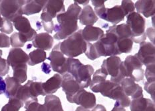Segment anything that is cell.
Returning <instances> with one entry per match:
<instances>
[{"instance_id":"obj_1","label":"cell","mask_w":155,"mask_h":111,"mask_svg":"<svg viewBox=\"0 0 155 111\" xmlns=\"http://www.w3.org/2000/svg\"><path fill=\"white\" fill-rule=\"evenodd\" d=\"M81 10L79 5L74 3L69 6L67 11L57 15L56 17L59 24L54 26L55 34L53 38L57 40H65L78 31L77 21Z\"/></svg>"},{"instance_id":"obj_27","label":"cell","mask_w":155,"mask_h":111,"mask_svg":"<svg viewBox=\"0 0 155 111\" xmlns=\"http://www.w3.org/2000/svg\"><path fill=\"white\" fill-rule=\"evenodd\" d=\"M93 79H91V82L90 84V89L93 93H96L97 89L101 84L107 80V74L102 72V70L99 69L94 72L93 74Z\"/></svg>"},{"instance_id":"obj_30","label":"cell","mask_w":155,"mask_h":111,"mask_svg":"<svg viewBox=\"0 0 155 111\" xmlns=\"http://www.w3.org/2000/svg\"><path fill=\"white\" fill-rule=\"evenodd\" d=\"M133 42L130 38L121 39L117 40L116 46L118 52L121 54L123 53L129 54L132 51Z\"/></svg>"},{"instance_id":"obj_15","label":"cell","mask_w":155,"mask_h":111,"mask_svg":"<svg viewBox=\"0 0 155 111\" xmlns=\"http://www.w3.org/2000/svg\"><path fill=\"white\" fill-rule=\"evenodd\" d=\"M120 85L122 87L124 93L128 97H131V99H137L143 96V88L139 84L137 83L132 79L126 77L122 82Z\"/></svg>"},{"instance_id":"obj_28","label":"cell","mask_w":155,"mask_h":111,"mask_svg":"<svg viewBox=\"0 0 155 111\" xmlns=\"http://www.w3.org/2000/svg\"><path fill=\"white\" fill-rule=\"evenodd\" d=\"M29 61L28 64L33 66L42 63L47 59V54L44 50L36 49L29 54Z\"/></svg>"},{"instance_id":"obj_50","label":"cell","mask_w":155,"mask_h":111,"mask_svg":"<svg viewBox=\"0 0 155 111\" xmlns=\"http://www.w3.org/2000/svg\"><path fill=\"white\" fill-rule=\"evenodd\" d=\"M75 111H91V110L89 109H87L83 108V107H82V106H79L76 109Z\"/></svg>"},{"instance_id":"obj_48","label":"cell","mask_w":155,"mask_h":111,"mask_svg":"<svg viewBox=\"0 0 155 111\" xmlns=\"http://www.w3.org/2000/svg\"><path fill=\"white\" fill-rule=\"evenodd\" d=\"M111 111H127L126 109L124 108V107L121 106L119 105H117V104H114V106L113 107V109H112Z\"/></svg>"},{"instance_id":"obj_29","label":"cell","mask_w":155,"mask_h":111,"mask_svg":"<svg viewBox=\"0 0 155 111\" xmlns=\"http://www.w3.org/2000/svg\"><path fill=\"white\" fill-rule=\"evenodd\" d=\"M109 28L114 32V34L118 37V40L121 39L131 38V32L129 26L127 24H120L113 25L109 26Z\"/></svg>"},{"instance_id":"obj_36","label":"cell","mask_w":155,"mask_h":111,"mask_svg":"<svg viewBox=\"0 0 155 111\" xmlns=\"http://www.w3.org/2000/svg\"><path fill=\"white\" fill-rule=\"evenodd\" d=\"M120 7L124 12V16H127L130 13L134 12V10H135L134 3L130 0H123L122 1Z\"/></svg>"},{"instance_id":"obj_39","label":"cell","mask_w":155,"mask_h":111,"mask_svg":"<svg viewBox=\"0 0 155 111\" xmlns=\"http://www.w3.org/2000/svg\"><path fill=\"white\" fill-rule=\"evenodd\" d=\"M9 71V65L7 60L0 56V76L3 77L8 73Z\"/></svg>"},{"instance_id":"obj_22","label":"cell","mask_w":155,"mask_h":111,"mask_svg":"<svg viewBox=\"0 0 155 111\" xmlns=\"http://www.w3.org/2000/svg\"><path fill=\"white\" fill-rule=\"evenodd\" d=\"M104 35L103 29L94 26H86L82 30V36L86 42L99 41Z\"/></svg>"},{"instance_id":"obj_31","label":"cell","mask_w":155,"mask_h":111,"mask_svg":"<svg viewBox=\"0 0 155 111\" xmlns=\"http://www.w3.org/2000/svg\"><path fill=\"white\" fill-rule=\"evenodd\" d=\"M149 99L144 98L143 95L139 98L134 99L130 100V111H144L147 107Z\"/></svg>"},{"instance_id":"obj_5","label":"cell","mask_w":155,"mask_h":111,"mask_svg":"<svg viewBox=\"0 0 155 111\" xmlns=\"http://www.w3.org/2000/svg\"><path fill=\"white\" fill-rule=\"evenodd\" d=\"M41 85L42 82L29 80L24 85L20 87L15 98L21 100L23 104L30 100H38V96H45Z\"/></svg>"},{"instance_id":"obj_24","label":"cell","mask_w":155,"mask_h":111,"mask_svg":"<svg viewBox=\"0 0 155 111\" xmlns=\"http://www.w3.org/2000/svg\"><path fill=\"white\" fill-rule=\"evenodd\" d=\"M47 1H39V0H29L25 1V4L22 8L23 15H31L39 13L42 11Z\"/></svg>"},{"instance_id":"obj_17","label":"cell","mask_w":155,"mask_h":111,"mask_svg":"<svg viewBox=\"0 0 155 111\" xmlns=\"http://www.w3.org/2000/svg\"><path fill=\"white\" fill-rule=\"evenodd\" d=\"M124 14L120 5H115L111 8H106L101 19L117 25L124 19Z\"/></svg>"},{"instance_id":"obj_33","label":"cell","mask_w":155,"mask_h":111,"mask_svg":"<svg viewBox=\"0 0 155 111\" xmlns=\"http://www.w3.org/2000/svg\"><path fill=\"white\" fill-rule=\"evenodd\" d=\"M10 45L13 48H20L28 42L26 37L19 32H14L9 37Z\"/></svg>"},{"instance_id":"obj_7","label":"cell","mask_w":155,"mask_h":111,"mask_svg":"<svg viewBox=\"0 0 155 111\" xmlns=\"http://www.w3.org/2000/svg\"><path fill=\"white\" fill-rule=\"evenodd\" d=\"M127 77L132 79L135 82H139L144 78V70L143 64L134 56H129L123 62Z\"/></svg>"},{"instance_id":"obj_2","label":"cell","mask_w":155,"mask_h":111,"mask_svg":"<svg viewBox=\"0 0 155 111\" xmlns=\"http://www.w3.org/2000/svg\"><path fill=\"white\" fill-rule=\"evenodd\" d=\"M67 73H70L82 88L90 86L94 68L90 64L84 65L78 59L67 58Z\"/></svg>"},{"instance_id":"obj_19","label":"cell","mask_w":155,"mask_h":111,"mask_svg":"<svg viewBox=\"0 0 155 111\" xmlns=\"http://www.w3.org/2000/svg\"><path fill=\"white\" fill-rule=\"evenodd\" d=\"M53 42V38L51 35L47 32H41L37 34L34 40H33L32 45L36 48L45 51L52 48Z\"/></svg>"},{"instance_id":"obj_21","label":"cell","mask_w":155,"mask_h":111,"mask_svg":"<svg viewBox=\"0 0 155 111\" xmlns=\"http://www.w3.org/2000/svg\"><path fill=\"white\" fill-rule=\"evenodd\" d=\"M137 13L143 14L146 18L150 17L155 13V1L154 0H140L134 4Z\"/></svg>"},{"instance_id":"obj_52","label":"cell","mask_w":155,"mask_h":111,"mask_svg":"<svg viewBox=\"0 0 155 111\" xmlns=\"http://www.w3.org/2000/svg\"><path fill=\"white\" fill-rule=\"evenodd\" d=\"M0 3H1V1H0Z\"/></svg>"},{"instance_id":"obj_23","label":"cell","mask_w":155,"mask_h":111,"mask_svg":"<svg viewBox=\"0 0 155 111\" xmlns=\"http://www.w3.org/2000/svg\"><path fill=\"white\" fill-rule=\"evenodd\" d=\"M98 19L99 17L96 15L92 7L89 5L84 7L79 16L81 24L85 26H93Z\"/></svg>"},{"instance_id":"obj_20","label":"cell","mask_w":155,"mask_h":111,"mask_svg":"<svg viewBox=\"0 0 155 111\" xmlns=\"http://www.w3.org/2000/svg\"><path fill=\"white\" fill-rule=\"evenodd\" d=\"M62 76L55 73L45 82L42 83V89L45 96L53 95L61 87Z\"/></svg>"},{"instance_id":"obj_35","label":"cell","mask_w":155,"mask_h":111,"mask_svg":"<svg viewBox=\"0 0 155 111\" xmlns=\"http://www.w3.org/2000/svg\"><path fill=\"white\" fill-rule=\"evenodd\" d=\"M25 111H47L44 105L39 104L38 100H30L24 104Z\"/></svg>"},{"instance_id":"obj_11","label":"cell","mask_w":155,"mask_h":111,"mask_svg":"<svg viewBox=\"0 0 155 111\" xmlns=\"http://www.w3.org/2000/svg\"><path fill=\"white\" fill-rule=\"evenodd\" d=\"M61 87L66 95L67 100L71 103H73L74 96L79 91L83 89L76 82L75 78L69 73H66L62 76V82Z\"/></svg>"},{"instance_id":"obj_43","label":"cell","mask_w":155,"mask_h":111,"mask_svg":"<svg viewBox=\"0 0 155 111\" xmlns=\"http://www.w3.org/2000/svg\"><path fill=\"white\" fill-rule=\"evenodd\" d=\"M147 37H149V39L152 42V44L154 45V28H149L145 31Z\"/></svg>"},{"instance_id":"obj_6","label":"cell","mask_w":155,"mask_h":111,"mask_svg":"<svg viewBox=\"0 0 155 111\" xmlns=\"http://www.w3.org/2000/svg\"><path fill=\"white\" fill-rule=\"evenodd\" d=\"M25 1L21 0H3L0 3L1 15L8 21L13 22L19 17L23 16L22 8Z\"/></svg>"},{"instance_id":"obj_42","label":"cell","mask_w":155,"mask_h":111,"mask_svg":"<svg viewBox=\"0 0 155 111\" xmlns=\"http://www.w3.org/2000/svg\"><path fill=\"white\" fill-rule=\"evenodd\" d=\"M42 23V26L44 28V30L47 32V33L48 34H51V33L53 32V29H54V23L53 21L49 22V23Z\"/></svg>"},{"instance_id":"obj_41","label":"cell","mask_w":155,"mask_h":111,"mask_svg":"<svg viewBox=\"0 0 155 111\" xmlns=\"http://www.w3.org/2000/svg\"><path fill=\"white\" fill-rule=\"evenodd\" d=\"M9 37L3 33H0V48H9Z\"/></svg>"},{"instance_id":"obj_16","label":"cell","mask_w":155,"mask_h":111,"mask_svg":"<svg viewBox=\"0 0 155 111\" xmlns=\"http://www.w3.org/2000/svg\"><path fill=\"white\" fill-rule=\"evenodd\" d=\"M122 62L119 56H110L103 61L101 69L107 76H110V78L115 77Z\"/></svg>"},{"instance_id":"obj_46","label":"cell","mask_w":155,"mask_h":111,"mask_svg":"<svg viewBox=\"0 0 155 111\" xmlns=\"http://www.w3.org/2000/svg\"><path fill=\"white\" fill-rule=\"evenodd\" d=\"M144 111H155V106H154V102L152 101L151 99H149L148 101V105L147 109Z\"/></svg>"},{"instance_id":"obj_12","label":"cell","mask_w":155,"mask_h":111,"mask_svg":"<svg viewBox=\"0 0 155 111\" xmlns=\"http://www.w3.org/2000/svg\"><path fill=\"white\" fill-rule=\"evenodd\" d=\"M13 23L15 29L26 37L28 42L34 40L37 35V32L31 27L28 19L23 16L19 17L13 21Z\"/></svg>"},{"instance_id":"obj_18","label":"cell","mask_w":155,"mask_h":111,"mask_svg":"<svg viewBox=\"0 0 155 111\" xmlns=\"http://www.w3.org/2000/svg\"><path fill=\"white\" fill-rule=\"evenodd\" d=\"M108 98L115 100V103L121 106L126 108L129 107L130 104V99L128 97L120 85H117L110 91Z\"/></svg>"},{"instance_id":"obj_13","label":"cell","mask_w":155,"mask_h":111,"mask_svg":"<svg viewBox=\"0 0 155 111\" xmlns=\"http://www.w3.org/2000/svg\"><path fill=\"white\" fill-rule=\"evenodd\" d=\"M73 103L90 110L93 109L96 105V97L95 94L83 89L74 96Z\"/></svg>"},{"instance_id":"obj_40","label":"cell","mask_w":155,"mask_h":111,"mask_svg":"<svg viewBox=\"0 0 155 111\" xmlns=\"http://www.w3.org/2000/svg\"><path fill=\"white\" fill-rule=\"evenodd\" d=\"M144 90H145L149 95H150L151 98L153 99V101L154 102L155 98V83L147 82L144 83Z\"/></svg>"},{"instance_id":"obj_49","label":"cell","mask_w":155,"mask_h":111,"mask_svg":"<svg viewBox=\"0 0 155 111\" xmlns=\"http://www.w3.org/2000/svg\"><path fill=\"white\" fill-rule=\"evenodd\" d=\"M74 2H75V3H76V4H81V5H88V3H89V0H85V1H81V0H75L74 1Z\"/></svg>"},{"instance_id":"obj_3","label":"cell","mask_w":155,"mask_h":111,"mask_svg":"<svg viewBox=\"0 0 155 111\" xmlns=\"http://www.w3.org/2000/svg\"><path fill=\"white\" fill-rule=\"evenodd\" d=\"M87 43L82 36V30H78L71 36L60 42L59 49L63 55L74 58L85 53Z\"/></svg>"},{"instance_id":"obj_8","label":"cell","mask_w":155,"mask_h":111,"mask_svg":"<svg viewBox=\"0 0 155 111\" xmlns=\"http://www.w3.org/2000/svg\"><path fill=\"white\" fill-rule=\"evenodd\" d=\"M59 47L60 42L54 46L48 59L50 61V66L53 71L63 76L67 73V58L61 52Z\"/></svg>"},{"instance_id":"obj_37","label":"cell","mask_w":155,"mask_h":111,"mask_svg":"<svg viewBox=\"0 0 155 111\" xmlns=\"http://www.w3.org/2000/svg\"><path fill=\"white\" fill-rule=\"evenodd\" d=\"M144 76L148 82H155V65L154 63L146 67Z\"/></svg>"},{"instance_id":"obj_38","label":"cell","mask_w":155,"mask_h":111,"mask_svg":"<svg viewBox=\"0 0 155 111\" xmlns=\"http://www.w3.org/2000/svg\"><path fill=\"white\" fill-rule=\"evenodd\" d=\"M2 32L7 35H9L13 31V26L11 21L3 18V22L2 27L0 28Z\"/></svg>"},{"instance_id":"obj_45","label":"cell","mask_w":155,"mask_h":111,"mask_svg":"<svg viewBox=\"0 0 155 111\" xmlns=\"http://www.w3.org/2000/svg\"><path fill=\"white\" fill-rule=\"evenodd\" d=\"M41 69L42 71L46 74H49L51 72V66L49 65L47 63H43L41 66Z\"/></svg>"},{"instance_id":"obj_25","label":"cell","mask_w":155,"mask_h":111,"mask_svg":"<svg viewBox=\"0 0 155 111\" xmlns=\"http://www.w3.org/2000/svg\"><path fill=\"white\" fill-rule=\"evenodd\" d=\"M5 95L7 98H15L21 84L13 77L8 76L5 79Z\"/></svg>"},{"instance_id":"obj_10","label":"cell","mask_w":155,"mask_h":111,"mask_svg":"<svg viewBox=\"0 0 155 111\" xmlns=\"http://www.w3.org/2000/svg\"><path fill=\"white\" fill-rule=\"evenodd\" d=\"M134 57L146 67L155 62V48L153 44L149 42H143L140 43L139 50Z\"/></svg>"},{"instance_id":"obj_9","label":"cell","mask_w":155,"mask_h":111,"mask_svg":"<svg viewBox=\"0 0 155 111\" xmlns=\"http://www.w3.org/2000/svg\"><path fill=\"white\" fill-rule=\"evenodd\" d=\"M65 12V7L64 1L62 0H49L47 1L46 4L43 9L41 15V22L49 23L53 21V19L57 15Z\"/></svg>"},{"instance_id":"obj_26","label":"cell","mask_w":155,"mask_h":111,"mask_svg":"<svg viewBox=\"0 0 155 111\" xmlns=\"http://www.w3.org/2000/svg\"><path fill=\"white\" fill-rule=\"evenodd\" d=\"M43 105L47 111H64L60 99L54 95H46Z\"/></svg>"},{"instance_id":"obj_47","label":"cell","mask_w":155,"mask_h":111,"mask_svg":"<svg viewBox=\"0 0 155 111\" xmlns=\"http://www.w3.org/2000/svg\"><path fill=\"white\" fill-rule=\"evenodd\" d=\"M91 111H107L105 107L102 105H96L92 109Z\"/></svg>"},{"instance_id":"obj_32","label":"cell","mask_w":155,"mask_h":111,"mask_svg":"<svg viewBox=\"0 0 155 111\" xmlns=\"http://www.w3.org/2000/svg\"><path fill=\"white\" fill-rule=\"evenodd\" d=\"M13 77L20 83H23L26 82L28 78L27 72H28V65L24 64L19 66H17L15 68H13Z\"/></svg>"},{"instance_id":"obj_4","label":"cell","mask_w":155,"mask_h":111,"mask_svg":"<svg viewBox=\"0 0 155 111\" xmlns=\"http://www.w3.org/2000/svg\"><path fill=\"white\" fill-rule=\"evenodd\" d=\"M126 24L129 26L131 32V40L136 44L144 42L147 39L145 33L146 21L143 17L137 12L127 16Z\"/></svg>"},{"instance_id":"obj_44","label":"cell","mask_w":155,"mask_h":111,"mask_svg":"<svg viewBox=\"0 0 155 111\" xmlns=\"http://www.w3.org/2000/svg\"><path fill=\"white\" fill-rule=\"evenodd\" d=\"M5 92V82L3 77L0 76V95L4 94Z\"/></svg>"},{"instance_id":"obj_51","label":"cell","mask_w":155,"mask_h":111,"mask_svg":"<svg viewBox=\"0 0 155 111\" xmlns=\"http://www.w3.org/2000/svg\"><path fill=\"white\" fill-rule=\"evenodd\" d=\"M3 18L2 17L1 13H0V28L2 27V24H3Z\"/></svg>"},{"instance_id":"obj_14","label":"cell","mask_w":155,"mask_h":111,"mask_svg":"<svg viewBox=\"0 0 155 111\" xmlns=\"http://www.w3.org/2000/svg\"><path fill=\"white\" fill-rule=\"evenodd\" d=\"M7 61L13 69L17 66L27 64L29 61V56L21 48H13L10 50Z\"/></svg>"},{"instance_id":"obj_34","label":"cell","mask_w":155,"mask_h":111,"mask_svg":"<svg viewBox=\"0 0 155 111\" xmlns=\"http://www.w3.org/2000/svg\"><path fill=\"white\" fill-rule=\"evenodd\" d=\"M23 106L24 104L21 100L16 98H12L9 99L8 103L2 107V111H19Z\"/></svg>"}]
</instances>
